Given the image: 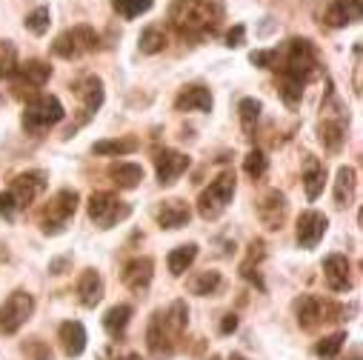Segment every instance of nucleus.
<instances>
[{
	"label": "nucleus",
	"instance_id": "nucleus-7",
	"mask_svg": "<svg viewBox=\"0 0 363 360\" xmlns=\"http://www.w3.org/2000/svg\"><path fill=\"white\" fill-rule=\"evenodd\" d=\"M32 312H35V298L29 292H23V289L12 292L4 300V306H0V332H4V334H15L32 317Z\"/></svg>",
	"mask_w": 363,
	"mask_h": 360
},
{
	"label": "nucleus",
	"instance_id": "nucleus-41",
	"mask_svg": "<svg viewBox=\"0 0 363 360\" xmlns=\"http://www.w3.org/2000/svg\"><path fill=\"white\" fill-rule=\"evenodd\" d=\"M243 38H246V29H243V26L238 23V26H235V29H232V32L226 35V46H232V49H238V46L243 43Z\"/></svg>",
	"mask_w": 363,
	"mask_h": 360
},
{
	"label": "nucleus",
	"instance_id": "nucleus-17",
	"mask_svg": "<svg viewBox=\"0 0 363 360\" xmlns=\"http://www.w3.org/2000/svg\"><path fill=\"white\" fill-rule=\"evenodd\" d=\"M152 275H155V260L152 257H135L123 266V286L140 295L149 289Z\"/></svg>",
	"mask_w": 363,
	"mask_h": 360
},
{
	"label": "nucleus",
	"instance_id": "nucleus-4",
	"mask_svg": "<svg viewBox=\"0 0 363 360\" xmlns=\"http://www.w3.org/2000/svg\"><path fill=\"white\" fill-rule=\"evenodd\" d=\"M132 215V206L123 203L115 192H95L89 198V218L98 229H112L121 220H126Z\"/></svg>",
	"mask_w": 363,
	"mask_h": 360
},
{
	"label": "nucleus",
	"instance_id": "nucleus-43",
	"mask_svg": "<svg viewBox=\"0 0 363 360\" xmlns=\"http://www.w3.org/2000/svg\"><path fill=\"white\" fill-rule=\"evenodd\" d=\"M66 266H69V257H57V260L49 263V272H52V275H63Z\"/></svg>",
	"mask_w": 363,
	"mask_h": 360
},
{
	"label": "nucleus",
	"instance_id": "nucleus-18",
	"mask_svg": "<svg viewBox=\"0 0 363 360\" xmlns=\"http://www.w3.org/2000/svg\"><path fill=\"white\" fill-rule=\"evenodd\" d=\"M57 340H60V349L66 357H80L86 351V326L80 320H66L60 323L57 329Z\"/></svg>",
	"mask_w": 363,
	"mask_h": 360
},
{
	"label": "nucleus",
	"instance_id": "nucleus-22",
	"mask_svg": "<svg viewBox=\"0 0 363 360\" xmlns=\"http://www.w3.org/2000/svg\"><path fill=\"white\" fill-rule=\"evenodd\" d=\"M195 260H198V243H184V246H177V249L169 252L166 266H169V272L174 278H184L189 269H192Z\"/></svg>",
	"mask_w": 363,
	"mask_h": 360
},
{
	"label": "nucleus",
	"instance_id": "nucleus-26",
	"mask_svg": "<svg viewBox=\"0 0 363 360\" xmlns=\"http://www.w3.org/2000/svg\"><path fill=\"white\" fill-rule=\"evenodd\" d=\"M223 289V275L215 272V269H206V272H198L192 281H189V292L198 295V298H209V295H218Z\"/></svg>",
	"mask_w": 363,
	"mask_h": 360
},
{
	"label": "nucleus",
	"instance_id": "nucleus-10",
	"mask_svg": "<svg viewBox=\"0 0 363 360\" xmlns=\"http://www.w3.org/2000/svg\"><path fill=\"white\" fill-rule=\"evenodd\" d=\"M43 192H46V171H23L12 180V186H9V195L15 198L18 212L32 206Z\"/></svg>",
	"mask_w": 363,
	"mask_h": 360
},
{
	"label": "nucleus",
	"instance_id": "nucleus-34",
	"mask_svg": "<svg viewBox=\"0 0 363 360\" xmlns=\"http://www.w3.org/2000/svg\"><path fill=\"white\" fill-rule=\"evenodd\" d=\"M49 23H52V15H49V6H38L26 15V29L32 35H46L49 32Z\"/></svg>",
	"mask_w": 363,
	"mask_h": 360
},
{
	"label": "nucleus",
	"instance_id": "nucleus-29",
	"mask_svg": "<svg viewBox=\"0 0 363 360\" xmlns=\"http://www.w3.org/2000/svg\"><path fill=\"white\" fill-rule=\"evenodd\" d=\"M163 317H166L169 329L180 337V334H184V329L189 326V309H186V300H174V303L163 312Z\"/></svg>",
	"mask_w": 363,
	"mask_h": 360
},
{
	"label": "nucleus",
	"instance_id": "nucleus-16",
	"mask_svg": "<svg viewBox=\"0 0 363 360\" xmlns=\"http://www.w3.org/2000/svg\"><path fill=\"white\" fill-rule=\"evenodd\" d=\"M323 278L332 292H349L352 289V266L346 254H329L323 260Z\"/></svg>",
	"mask_w": 363,
	"mask_h": 360
},
{
	"label": "nucleus",
	"instance_id": "nucleus-6",
	"mask_svg": "<svg viewBox=\"0 0 363 360\" xmlns=\"http://www.w3.org/2000/svg\"><path fill=\"white\" fill-rule=\"evenodd\" d=\"M77 192L74 189H60L52 201H49V206L43 209V215H40V226H43V232L46 235H60L63 232V226H66V220L77 212Z\"/></svg>",
	"mask_w": 363,
	"mask_h": 360
},
{
	"label": "nucleus",
	"instance_id": "nucleus-45",
	"mask_svg": "<svg viewBox=\"0 0 363 360\" xmlns=\"http://www.w3.org/2000/svg\"><path fill=\"white\" fill-rule=\"evenodd\" d=\"M209 360H220V357H209Z\"/></svg>",
	"mask_w": 363,
	"mask_h": 360
},
{
	"label": "nucleus",
	"instance_id": "nucleus-11",
	"mask_svg": "<svg viewBox=\"0 0 363 360\" xmlns=\"http://www.w3.org/2000/svg\"><path fill=\"white\" fill-rule=\"evenodd\" d=\"M186 169H189V157H186L184 152L160 149V152L155 154V174H157V184H160V186H172Z\"/></svg>",
	"mask_w": 363,
	"mask_h": 360
},
{
	"label": "nucleus",
	"instance_id": "nucleus-38",
	"mask_svg": "<svg viewBox=\"0 0 363 360\" xmlns=\"http://www.w3.org/2000/svg\"><path fill=\"white\" fill-rule=\"evenodd\" d=\"M18 69V49L12 40H0V77H9Z\"/></svg>",
	"mask_w": 363,
	"mask_h": 360
},
{
	"label": "nucleus",
	"instance_id": "nucleus-40",
	"mask_svg": "<svg viewBox=\"0 0 363 360\" xmlns=\"http://www.w3.org/2000/svg\"><path fill=\"white\" fill-rule=\"evenodd\" d=\"M15 215H18V203H15V198L9 192H4V195H0V218L15 220Z\"/></svg>",
	"mask_w": 363,
	"mask_h": 360
},
{
	"label": "nucleus",
	"instance_id": "nucleus-12",
	"mask_svg": "<svg viewBox=\"0 0 363 360\" xmlns=\"http://www.w3.org/2000/svg\"><path fill=\"white\" fill-rule=\"evenodd\" d=\"M326 229H329V218L323 212H318V209L301 212V218H298V243H301V249H315L323 240Z\"/></svg>",
	"mask_w": 363,
	"mask_h": 360
},
{
	"label": "nucleus",
	"instance_id": "nucleus-13",
	"mask_svg": "<svg viewBox=\"0 0 363 360\" xmlns=\"http://www.w3.org/2000/svg\"><path fill=\"white\" fill-rule=\"evenodd\" d=\"M77 95H80V120H77V126H83L89 118H92L104 106V80L98 74H86L83 83L77 86Z\"/></svg>",
	"mask_w": 363,
	"mask_h": 360
},
{
	"label": "nucleus",
	"instance_id": "nucleus-28",
	"mask_svg": "<svg viewBox=\"0 0 363 360\" xmlns=\"http://www.w3.org/2000/svg\"><path fill=\"white\" fill-rule=\"evenodd\" d=\"M318 320H326V306H323L318 298H312V295L301 298V300H298V323H301L303 329H312Z\"/></svg>",
	"mask_w": 363,
	"mask_h": 360
},
{
	"label": "nucleus",
	"instance_id": "nucleus-33",
	"mask_svg": "<svg viewBox=\"0 0 363 360\" xmlns=\"http://www.w3.org/2000/svg\"><path fill=\"white\" fill-rule=\"evenodd\" d=\"M152 4H155V0H112L115 12H118L121 18H126V21L146 15V12L152 9Z\"/></svg>",
	"mask_w": 363,
	"mask_h": 360
},
{
	"label": "nucleus",
	"instance_id": "nucleus-31",
	"mask_svg": "<svg viewBox=\"0 0 363 360\" xmlns=\"http://www.w3.org/2000/svg\"><path fill=\"white\" fill-rule=\"evenodd\" d=\"M166 49V32L160 26H146L140 35V52L143 55H157Z\"/></svg>",
	"mask_w": 363,
	"mask_h": 360
},
{
	"label": "nucleus",
	"instance_id": "nucleus-46",
	"mask_svg": "<svg viewBox=\"0 0 363 360\" xmlns=\"http://www.w3.org/2000/svg\"><path fill=\"white\" fill-rule=\"evenodd\" d=\"M0 80H4V77H0Z\"/></svg>",
	"mask_w": 363,
	"mask_h": 360
},
{
	"label": "nucleus",
	"instance_id": "nucleus-37",
	"mask_svg": "<svg viewBox=\"0 0 363 360\" xmlns=\"http://www.w3.org/2000/svg\"><path fill=\"white\" fill-rule=\"evenodd\" d=\"M346 343V332H335V334H326L323 340L315 343V354L318 357H335Z\"/></svg>",
	"mask_w": 363,
	"mask_h": 360
},
{
	"label": "nucleus",
	"instance_id": "nucleus-9",
	"mask_svg": "<svg viewBox=\"0 0 363 360\" xmlns=\"http://www.w3.org/2000/svg\"><path fill=\"white\" fill-rule=\"evenodd\" d=\"M174 337H177V334L169 329L163 312L157 309V312L152 315V320H149V329H146V346H149V354H152L155 360H166V357H172V354H174Z\"/></svg>",
	"mask_w": 363,
	"mask_h": 360
},
{
	"label": "nucleus",
	"instance_id": "nucleus-35",
	"mask_svg": "<svg viewBox=\"0 0 363 360\" xmlns=\"http://www.w3.org/2000/svg\"><path fill=\"white\" fill-rule=\"evenodd\" d=\"M260 109H263V103L255 101V98H243V101H240L238 112H240V123H243L246 132L255 129V123H257V118H260Z\"/></svg>",
	"mask_w": 363,
	"mask_h": 360
},
{
	"label": "nucleus",
	"instance_id": "nucleus-30",
	"mask_svg": "<svg viewBox=\"0 0 363 360\" xmlns=\"http://www.w3.org/2000/svg\"><path fill=\"white\" fill-rule=\"evenodd\" d=\"M138 149L135 137H115V140H98L95 143V154H132Z\"/></svg>",
	"mask_w": 363,
	"mask_h": 360
},
{
	"label": "nucleus",
	"instance_id": "nucleus-25",
	"mask_svg": "<svg viewBox=\"0 0 363 360\" xmlns=\"http://www.w3.org/2000/svg\"><path fill=\"white\" fill-rule=\"evenodd\" d=\"M109 177L118 184V189H138L143 184V166H138V163H115L109 169Z\"/></svg>",
	"mask_w": 363,
	"mask_h": 360
},
{
	"label": "nucleus",
	"instance_id": "nucleus-21",
	"mask_svg": "<svg viewBox=\"0 0 363 360\" xmlns=\"http://www.w3.org/2000/svg\"><path fill=\"white\" fill-rule=\"evenodd\" d=\"M77 298L86 309H95L104 300V278L95 269H83V275L77 281Z\"/></svg>",
	"mask_w": 363,
	"mask_h": 360
},
{
	"label": "nucleus",
	"instance_id": "nucleus-32",
	"mask_svg": "<svg viewBox=\"0 0 363 360\" xmlns=\"http://www.w3.org/2000/svg\"><path fill=\"white\" fill-rule=\"evenodd\" d=\"M343 137H346V126H343V120H326V123L320 126V140H323L326 149L337 152L340 143H343Z\"/></svg>",
	"mask_w": 363,
	"mask_h": 360
},
{
	"label": "nucleus",
	"instance_id": "nucleus-24",
	"mask_svg": "<svg viewBox=\"0 0 363 360\" xmlns=\"http://www.w3.org/2000/svg\"><path fill=\"white\" fill-rule=\"evenodd\" d=\"M354 186H357V171H354L352 166H340V169H337V177H335V203H337L340 209L352 203Z\"/></svg>",
	"mask_w": 363,
	"mask_h": 360
},
{
	"label": "nucleus",
	"instance_id": "nucleus-3",
	"mask_svg": "<svg viewBox=\"0 0 363 360\" xmlns=\"http://www.w3.org/2000/svg\"><path fill=\"white\" fill-rule=\"evenodd\" d=\"M66 118L63 103L55 95H35L26 101V112H23V129L29 135H43L46 129L57 126Z\"/></svg>",
	"mask_w": 363,
	"mask_h": 360
},
{
	"label": "nucleus",
	"instance_id": "nucleus-1",
	"mask_svg": "<svg viewBox=\"0 0 363 360\" xmlns=\"http://www.w3.org/2000/svg\"><path fill=\"white\" fill-rule=\"evenodd\" d=\"M269 69H275L284 74V80H292V83H301L306 86L315 74H318V55H315V46L303 38H292L286 40L284 49H272V63Z\"/></svg>",
	"mask_w": 363,
	"mask_h": 360
},
{
	"label": "nucleus",
	"instance_id": "nucleus-44",
	"mask_svg": "<svg viewBox=\"0 0 363 360\" xmlns=\"http://www.w3.org/2000/svg\"><path fill=\"white\" fill-rule=\"evenodd\" d=\"M229 360H249V357H243L240 351H232V357H229Z\"/></svg>",
	"mask_w": 363,
	"mask_h": 360
},
{
	"label": "nucleus",
	"instance_id": "nucleus-5",
	"mask_svg": "<svg viewBox=\"0 0 363 360\" xmlns=\"http://www.w3.org/2000/svg\"><path fill=\"white\" fill-rule=\"evenodd\" d=\"M98 43H101V38L92 26H74V29H66L63 35L55 38L52 52L63 60H72V57H80L86 52H95Z\"/></svg>",
	"mask_w": 363,
	"mask_h": 360
},
{
	"label": "nucleus",
	"instance_id": "nucleus-23",
	"mask_svg": "<svg viewBox=\"0 0 363 360\" xmlns=\"http://www.w3.org/2000/svg\"><path fill=\"white\" fill-rule=\"evenodd\" d=\"M323 186H326V166L318 160V157H309L306 160V169H303V189H306V198L309 201H318L323 195Z\"/></svg>",
	"mask_w": 363,
	"mask_h": 360
},
{
	"label": "nucleus",
	"instance_id": "nucleus-47",
	"mask_svg": "<svg viewBox=\"0 0 363 360\" xmlns=\"http://www.w3.org/2000/svg\"><path fill=\"white\" fill-rule=\"evenodd\" d=\"M354 360H357V357H354Z\"/></svg>",
	"mask_w": 363,
	"mask_h": 360
},
{
	"label": "nucleus",
	"instance_id": "nucleus-27",
	"mask_svg": "<svg viewBox=\"0 0 363 360\" xmlns=\"http://www.w3.org/2000/svg\"><path fill=\"white\" fill-rule=\"evenodd\" d=\"M132 315H135V309H132L129 303H118V306H112V309L104 315V329H106V334L121 337V334L126 332Z\"/></svg>",
	"mask_w": 363,
	"mask_h": 360
},
{
	"label": "nucleus",
	"instance_id": "nucleus-15",
	"mask_svg": "<svg viewBox=\"0 0 363 360\" xmlns=\"http://www.w3.org/2000/svg\"><path fill=\"white\" fill-rule=\"evenodd\" d=\"M155 220H157L160 229H184L192 220V209H189L186 201H177V198L160 201L155 206Z\"/></svg>",
	"mask_w": 363,
	"mask_h": 360
},
{
	"label": "nucleus",
	"instance_id": "nucleus-2",
	"mask_svg": "<svg viewBox=\"0 0 363 360\" xmlns=\"http://www.w3.org/2000/svg\"><path fill=\"white\" fill-rule=\"evenodd\" d=\"M235 189H238L235 171H223V174H218L212 184L201 192V198H198V215H201L203 220H218V218L226 212V206L232 203Z\"/></svg>",
	"mask_w": 363,
	"mask_h": 360
},
{
	"label": "nucleus",
	"instance_id": "nucleus-19",
	"mask_svg": "<svg viewBox=\"0 0 363 360\" xmlns=\"http://www.w3.org/2000/svg\"><path fill=\"white\" fill-rule=\"evenodd\" d=\"M360 15H363L360 0H332L329 9H326V23L332 29H346V26L357 23Z\"/></svg>",
	"mask_w": 363,
	"mask_h": 360
},
{
	"label": "nucleus",
	"instance_id": "nucleus-42",
	"mask_svg": "<svg viewBox=\"0 0 363 360\" xmlns=\"http://www.w3.org/2000/svg\"><path fill=\"white\" fill-rule=\"evenodd\" d=\"M238 329V315H223L220 320V334H232Z\"/></svg>",
	"mask_w": 363,
	"mask_h": 360
},
{
	"label": "nucleus",
	"instance_id": "nucleus-39",
	"mask_svg": "<svg viewBox=\"0 0 363 360\" xmlns=\"http://www.w3.org/2000/svg\"><path fill=\"white\" fill-rule=\"evenodd\" d=\"M281 98H284V103H286L289 109H295V106L301 103V98H303V86H301V83H292V80H284Z\"/></svg>",
	"mask_w": 363,
	"mask_h": 360
},
{
	"label": "nucleus",
	"instance_id": "nucleus-36",
	"mask_svg": "<svg viewBox=\"0 0 363 360\" xmlns=\"http://www.w3.org/2000/svg\"><path fill=\"white\" fill-rule=\"evenodd\" d=\"M266 169H269V160H266V154H263L260 149H252V152L243 157V171H246L252 180L263 177V174H266Z\"/></svg>",
	"mask_w": 363,
	"mask_h": 360
},
{
	"label": "nucleus",
	"instance_id": "nucleus-14",
	"mask_svg": "<svg viewBox=\"0 0 363 360\" xmlns=\"http://www.w3.org/2000/svg\"><path fill=\"white\" fill-rule=\"evenodd\" d=\"M286 198L278 192V189H272V192H266V198L257 203V218H260V223L269 229V232H278V229H284V223H286Z\"/></svg>",
	"mask_w": 363,
	"mask_h": 360
},
{
	"label": "nucleus",
	"instance_id": "nucleus-8",
	"mask_svg": "<svg viewBox=\"0 0 363 360\" xmlns=\"http://www.w3.org/2000/svg\"><path fill=\"white\" fill-rule=\"evenodd\" d=\"M49 77H52V66L43 63V60H26V63H18V69L9 74V80H12V86H15V92L23 95V89H26L29 98L40 95L38 89H43V86L49 83Z\"/></svg>",
	"mask_w": 363,
	"mask_h": 360
},
{
	"label": "nucleus",
	"instance_id": "nucleus-20",
	"mask_svg": "<svg viewBox=\"0 0 363 360\" xmlns=\"http://www.w3.org/2000/svg\"><path fill=\"white\" fill-rule=\"evenodd\" d=\"M177 112H212V92L206 86H186L174 98Z\"/></svg>",
	"mask_w": 363,
	"mask_h": 360
}]
</instances>
